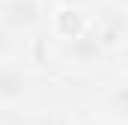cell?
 Wrapping results in <instances>:
<instances>
[{"mask_svg":"<svg viewBox=\"0 0 128 125\" xmlns=\"http://www.w3.org/2000/svg\"><path fill=\"white\" fill-rule=\"evenodd\" d=\"M39 15V6L36 0H6L3 3V21L6 27H15V30H24L30 27Z\"/></svg>","mask_w":128,"mask_h":125,"instance_id":"6da1fadb","label":"cell"},{"mask_svg":"<svg viewBox=\"0 0 128 125\" xmlns=\"http://www.w3.org/2000/svg\"><path fill=\"white\" fill-rule=\"evenodd\" d=\"M0 84H3V86H0V92H3L6 101H12V98H18V95L24 92V74L18 78V72H15V66H12V62L3 68V80H0Z\"/></svg>","mask_w":128,"mask_h":125,"instance_id":"7a4b0ae2","label":"cell"}]
</instances>
